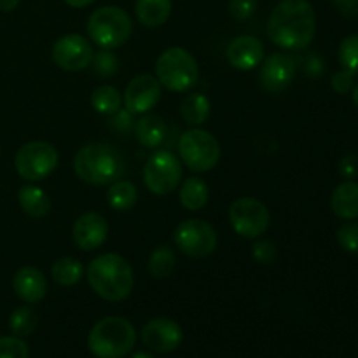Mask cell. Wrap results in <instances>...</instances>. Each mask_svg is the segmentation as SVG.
Listing matches in <instances>:
<instances>
[{
  "mask_svg": "<svg viewBox=\"0 0 358 358\" xmlns=\"http://www.w3.org/2000/svg\"><path fill=\"white\" fill-rule=\"evenodd\" d=\"M317 34V16L310 0H280L268 17V37L282 49H306Z\"/></svg>",
  "mask_w": 358,
  "mask_h": 358,
  "instance_id": "1",
  "label": "cell"
},
{
  "mask_svg": "<svg viewBox=\"0 0 358 358\" xmlns=\"http://www.w3.org/2000/svg\"><path fill=\"white\" fill-rule=\"evenodd\" d=\"M87 282L98 297L110 303L128 299L135 285L133 268L119 254H101L87 266Z\"/></svg>",
  "mask_w": 358,
  "mask_h": 358,
  "instance_id": "2",
  "label": "cell"
},
{
  "mask_svg": "<svg viewBox=\"0 0 358 358\" xmlns=\"http://www.w3.org/2000/svg\"><path fill=\"white\" fill-rule=\"evenodd\" d=\"M124 159L110 143H87L73 157V171L91 185H110L124 173Z\"/></svg>",
  "mask_w": 358,
  "mask_h": 358,
  "instance_id": "3",
  "label": "cell"
},
{
  "mask_svg": "<svg viewBox=\"0 0 358 358\" xmlns=\"http://www.w3.org/2000/svg\"><path fill=\"white\" fill-rule=\"evenodd\" d=\"M135 327L122 317L101 318L87 336L90 352L96 358H122L135 348Z\"/></svg>",
  "mask_w": 358,
  "mask_h": 358,
  "instance_id": "4",
  "label": "cell"
},
{
  "mask_svg": "<svg viewBox=\"0 0 358 358\" xmlns=\"http://www.w3.org/2000/svg\"><path fill=\"white\" fill-rule=\"evenodd\" d=\"M133 34V20L117 6H103L87 20V35L91 42L101 49H115L129 41Z\"/></svg>",
  "mask_w": 358,
  "mask_h": 358,
  "instance_id": "5",
  "label": "cell"
},
{
  "mask_svg": "<svg viewBox=\"0 0 358 358\" xmlns=\"http://www.w3.org/2000/svg\"><path fill=\"white\" fill-rule=\"evenodd\" d=\"M199 70L194 56L184 48H170L156 62V79L173 93L189 91L198 83Z\"/></svg>",
  "mask_w": 358,
  "mask_h": 358,
  "instance_id": "6",
  "label": "cell"
},
{
  "mask_svg": "<svg viewBox=\"0 0 358 358\" xmlns=\"http://www.w3.org/2000/svg\"><path fill=\"white\" fill-rule=\"evenodd\" d=\"M220 143L210 131L192 128L182 133L178 138V156L182 164L194 173H205L213 170L220 161Z\"/></svg>",
  "mask_w": 358,
  "mask_h": 358,
  "instance_id": "7",
  "label": "cell"
},
{
  "mask_svg": "<svg viewBox=\"0 0 358 358\" xmlns=\"http://www.w3.org/2000/svg\"><path fill=\"white\" fill-rule=\"evenodd\" d=\"M59 163L58 150L52 143L35 140L20 147L14 157L17 175L27 182H41L56 170Z\"/></svg>",
  "mask_w": 358,
  "mask_h": 358,
  "instance_id": "8",
  "label": "cell"
},
{
  "mask_svg": "<svg viewBox=\"0 0 358 358\" xmlns=\"http://www.w3.org/2000/svg\"><path fill=\"white\" fill-rule=\"evenodd\" d=\"M143 182L156 196L171 194L182 182V161L170 150H156L143 168Z\"/></svg>",
  "mask_w": 358,
  "mask_h": 358,
  "instance_id": "9",
  "label": "cell"
},
{
  "mask_svg": "<svg viewBox=\"0 0 358 358\" xmlns=\"http://www.w3.org/2000/svg\"><path fill=\"white\" fill-rule=\"evenodd\" d=\"M173 240L178 250L192 259L208 257L215 252L219 243L215 229L201 219H189L178 224Z\"/></svg>",
  "mask_w": 358,
  "mask_h": 358,
  "instance_id": "10",
  "label": "cell"
},
{
  "mask_svg": "<svg viewBox=\"0 0 358 358\" xmlns=\"http://www.w3.org/2000/svg\"><path fill=\"white\" fill-rule=\"evenodd\" d=\"M269 210L262 201L255 198H240L231 205L229 208V222L234 233L240 234L241 238H254L262 236L268 231Z\"/></svg>",
  "mask_w": 358,
  "mask_h": 358,
  "instance_id": "11",
  "label": "cell"
},
{
  "mask_svg": "<svg viewBox=\"0 0 358 358\" xmlns=\"http://www.w3.org/2000/svg\"><path fill=\"white\" fill-rule=\"evenodd\" d=\"M52 62L66 72H80L91 66L94 49L87 38L79 34H66L52 45Z\"/></svg>",
  "mask_w": 358,
  "mask_h": 358,
  "instance_id": "12",
  "label": "cell"
},
{
  "mask_svg": "<svg viewBox=\"0 0 358 358\" xmlns=\"http://www.w3.org/2000/svg\"><path fill=\"white\" fill-rule=\"evenodd\" d=\"M161 87L163 86L159 80L150 73L136 76L135 79L129 80L122 94L124 108L131 114H147L161 100Z\"/></svg>",
  "mask_w": 358,
  "mask_h": 358,
  "instance_id": "13",
  "label": "cell"
},
{
  "mask_svg": "<svg viewBox=\"0 0 358 358\" xmlns=\"http://www.w3.org/2000/svg\"><path fill=\"white\" fill-rule=\"evenodd\" d=\"M296 59L285 52H275L262 62L259 70V83L268 93H282L292 84L296 76Z\"/></svg>",
  "mask_w": 358,
  "mask_h": 358,
  "instance_id": "14",
  "label": "cell"
},
{
  "mask_svg": "<svg viewBox=\"0 0 358 358\" xmlns=\"http://www.w3.org/2000/svg\"><path fill=\"white\" fill-rule=\"evenodd\" d=\"M184 339L180 325L171 318H152L142 329V341L156 353H170L180 346Z\"/></svg>",
  "mask_w": 358,
  "mask_h": 358,
  "instance_id": "15",
  "label": "cell"
},
{
  "mask_svg": "<svg viewBox=\"0 0 358 358\" xmlns=\"http://www.w3.org/2000/svg\"><path fill=\"white\" fill-rule=\"evenodd\" d=\"M72 236L80 250L93 252L107 241L108 222L100 213L86 212L73 224Z\"/></svg>",
  "mask_w": 358,
  "mask_h": 358,
  "instance_id": "16",
  "label": "cell"
},
{
  "mask_svg": "<svg viewBox=\"0 0 358 358\" xmlns=\"http://www.w3.org/2000/svg\"><path fill=\"white\" fill-rule=\"evenodd\" d=\"M227 59L238 70H254L264 59V44L254 35H240L227 48Z\"/></svg>",
  "mask_w": 358,
  "mask_h": 358,
  "instance_id": "17",
  "label": "cell"
},
{
  "mask_svg": "<svg viewBox=\"0 0 358 358\" xmlns=\"http://www.w3.org/2000/svg\"><path fill=\"white\" fill-rule=\"evenodd\" d=\"M13 289L23 303L37 304L48 294V280L41 269L34 266H23L14 275Z\"/></svg>",
  "mask_w": 358,
  "mask_h": 358,
  "instance_id": "18",
  "label": "cell"
},
{
  "mask_svg": "<svg viewBox=\"0 0 358 358\" xmlns=\"http://www.w3.org/2000/svg\"><path fill=\"white\" fill-rule=\"evenodd\" d=\"M331 208L339 219L355 220L358 219V184L346 180L334 189L331 196Z\"/></svg>",
  "mask_w": 358,
  "mask_h": 358,
  "instance_id": "19",
  "label": "cell"
},
{
  "mask_svg": "<svg viewBox=\"0 0 358 358\" xmlns=\"http://www.w3.org/2000/svg\"><path fill=\"white\" fill-rule=\"evenodd\" d=\"M17 201L21 210L34 219H42L51 213V198L37 185H23L17 192Z\"/></svg>",
  "mask_w": 358,
  "mask_h": 358,
  "instance_id": "20",
  "label": "cell"
},
{
  "mask_svg": "<svg viewBox=\"0 0 358 358\" xmlns=\"http://www.w3.org/2000/svg\"><path fill=\"white\" fill-rule=\"evenodd\" d=\"M136 140L147 149H157L166 138V124L156 114H145L135 124Z\"/></svg>",
  "mask_w": 358,
  "mask_h": 358,
  "instance_id": "21",
  "label": "cell"
},
{
  "mask_svg": "<svg viewBox=\"0 0 358 358\" xmlns=\"http://www.w3.org/2000/svg\"><path fill=\"white\" fill-rule=\"evenodd\" d=\"M135 13L143 27L157 28L170 17L171 0H136Z\"/></svg>",
  "mask_w": 358,
  "mask_h": 358,
  "instance_id": "22",
  "label": "cell"
},
{
  "mask_svg": "<svg viewBox=\"0 0 358 358\" xmlns=\"http://www.w3.org/2000/svg\"><path fill=\"white\" fill-rule=\"evenodd\" d=\"M210 198V189L206 182L199 177H189L182 182L180 189H178V199L180 205L185 210L191 212H198L203 206H206Z\"/></svg>",
  "mask_w": 358,
  "mask_h": 358,
  "instance_id": "23",
  "label": "cell"
},
{
  "mask_svg": "<svg viewBox=\"0 0 358 358\" xmlns=\"http://www.w3.org/2000/svg\"><path fill=\"white\" fill-rule=\"evenodd\" d=\"M210 100L203 93H191L182 100L180 115L185 124L199 126L210 117Z\"/></svg>",
  "mask_w": 358,
  "mask_h": 358,
  "instance_id": "24",
  "label": "cell"
},
{
  "mask_svg": "<svg viewBox=\"0 0 358 358\" xmlns=\"http://www.w3.org/2000/svg\"><path fill=\"white\" fill-rule=\"evenodd\" d=\"M136 199H138V191L133 182L119 178V180L112 182L108 187L107 201L115 212H128L136 205Z\"/></svg>",
  "mask_w": 358,
  "mask_h": 358,
  "instance_id": "25",
  "label": "cell"
},
{
  "mask_svg": "<svg viewBox=\"0 0 358 358\" xmlns=\"http://www.w3.org/2000/svg\"><path fill=\"white\" fill-rule=\"evenodd\" d=\"M91 107L101 115L112 117L122 108V94L110 84H101L91 94Z\"/></svg>",
  "mask_w": 358,
  "mask_h": 358,
  "instance_id": "26",
  "label": "cell"
},
{
  "mask_svg": "<svg viewBox=\"0 0 358 358\" xmlns=\"http://www.w3.org/2000/svg\"><path fill=\"white\" fill-rule=\"evenodd\" d=\"M84 268L76 257H59L51 266V276L58 285L73 287L83 278Z\"/></svg>",
  "mask_w": 358,
  "mask_h": 358,
  "instance_id": "27",
  "label": "cell"
},
{
  "mask_svg": "<svg viewBox=\"0 0 358 358\" xmlns=\"http://www.w3.org/2000/svg\"><path fill=\"white\" fill-rule=\"evenodd\" d=\"M175 264H177V257L175 252L171 250L168 245H159L154 248L152 254L149 257V273L152 278L164 280L173 273Z\"/></svg>",
  "mask_w": 358,
  "mask_h": 358,
  "instance_id": "28",
  "label": "cell"
},
{
  "mask_svg": "<svg viewBox=\"0 0 358 358\" xmlns=\"http://www.w3.org/2000/svg\"><path fill=\"white\" fill-rule=\"evenodd\" d=\"M38 325V317L30 306H20L10 313L9 317V329L17 338L34 334Z\"/></svg>",
  "mask_w": 358,
  "mask_h": 358,
  "instance_id": "29",
  "label": "cell"
},
{
  "mask_svg": "<svg viewBox=\"0 0 358 358\" xmlns=\"http://www.w3.org/2000/svg\"><path fill=\"white\" fill-rule=\"evenodd\" d=\"M338 58L343 69L358 76V34L343 38L338 49Z\"/></svg>",
  "mask_w": 358,
  "mask_h": 358,
  "instance_id": "30",
  "label": "cell"
},
{
  "mask_svg": "<svg viewBox=\"0 0 358 358\" xmlns=\"http://www.w3.org/2000/svg\"><path fill=\"white\" fill-rule=\"evenodd\" d=\"M91 65H93V72L98 77H110L117 72L119 59L112 55L110 49H101V51L94 52Z\"/></svg>",
  "mask_w": 358,
  "mask_h": 358,
  "instance_id": "31",
  "label": "cell"
},
{
  "mask_svg": "<svg viewBox=\"0 0 358 358\" xmlns=\"http://www.w3.org/2000/svg\"><path fill=\"white\" fill-rule=\"evenodd\" d=\"M0 358H28V346L17 336L0 338Z\"/></svg>",
  "mask_w": 358,
  "mask_h": 358,
  "instance_id": "32",
  "label": "cell"
},
{
  "mask_svg": "<svg viewBox=\"0 0 358 358\" xmlns=\"http://www.w3.org/2000/svg\"><path fill=\"white\" fill-rule=\"evenodd\" d=\"M338 241L343 250L358 255V222L350 220V222L343 224L338 231Z\"/></svg>",
  "mask_w": 358,
  "mask_h": 358,
  "instance_id": "33",
  "label": "cell"
},
{
  "mask_svg": "<svg viewBox=\"0 0 358 358\" xmlns=\"http://www.w3.org/2000/svg\"><path fill=\"white\" fill-rule=\"evenodd\" d=\"M252 255L259 264H273L276 255H278V250H276V245L273 241L259 240L252 247Z\"/></svg>",
  "mask_w": 358,
  "mask_h": 358,
  "instance_id": "34",
  "label": "cell"
},
{
  "mask_svg": "<svg viewBox=\"0 0 358 358\" xmlns=\"http://www.w3.org/2000/svg\"><path fill=\"white\" fill-rule=\"evenodd\" d=\"M257 0H229V13L234 20H248L257 10Z\"/></svg>",
  "mask_w": 358,
  "mask_h": 358,
  "instance_id": "35",
  "label": "cell"
},
{
  "mask_svg": "<svg viewBox=\"0 0 358 358\" xmlns=\"http://www.w3.org/2000/svg\"><path fill=\"white\" fill-rule=\"evenodd\" d=\"M332 90L336 91L338 94H346L353 90V73L348 72V70H339L332 76L331 80Z\"/></svg>",
  "mask_w": 358,
  "mask_h": 358,
  "instance_id": "36",
  "label": "cell"
},
{
  "mask_svg": "<svg viewBox=\"0 0 358 358\" xmlns=\"http://www.w3.org/2000/svg\"><path fill=\"white\" fill-rule=\"evenodd\" d=\"M339 173L343 175L348 180H353V178L358 177V156L355 154H348V156L343 157L339 161Z\"/></svg>",
  "mask_w": 358,
  "mask_h": 358,
  "instance_id": "37",
  "label": "cell"
},
{
  "mask_svg": "<svg viewBox=\"0 0 358 358\" xmlns=\"http://www.w3.org/2000/svg\"><path fill=\"white\" fill-rule=\"evenodd\" d=\"M131 112H128L126 108H121V110L117 112V114L112 115V122L110 126L114 129H117V131H128V128H131Z\"/></svg>",
  "mask_w": 358,
  "mask_h": 358,
  "instance_id": "38",
  "label": "cell"
},
{
  "mask_svg": "<svg viewBox=\"0 0 358 358\" xmlns=\"http://www.w3.org/2000/svg\"><path fill=\"white\" fill-rule=\"evenodd\" d=\"M336 9L346 17H357L358 16V0H332Z\"/></svg>",
  "mask_w": 358,
  "mask_h": 358,
  "instance_id": "39",
  "label": "cell"
},
{
  "mask_svg": "<svg viewBox=\"0 0 358 358\" xmlns=\"http://www.w3.org/2000/svg\"><path fill=\"white\" fill-rule=\"evenodd\" d=\"M20 6V0H0V13H10Z\"/></svg>",
  "mask_w": 358,
  "mask_h": 358,
  "instance_id": "40",
  "label": "cell"
},
{
  "mask_svg": "<svg viewBox=\"0 0 358 358\" xmlns=\"http://www.w3.org/2000/svg\"><path fill=\"white\" fill-rule=\"evenodd\" d=\"M63 2H65L66 6H70V7H76V9H83V7L91 6L94 0H63Z\"/></svg>",
  "mask_w": 358,
  "mask_h": 358,
  "instance_id": "41",
  "label": "cell"
},
{
  "mask_svg": "<svg viewBox=\"0 0 358 358\" xmlns=\"http://www.w3.org/2000/svg\"><path fill=\"white\" fill-rule=\"evenodd\" d=\"M131 358H156V357L150 355V353H147V352H136Z\"/></svg>",
  "mask_w": 358,
  "mask_h": 358,
  "instance_id": "42",
  "label": "cell"
},
{
  "mask_svg": "<svg viewBox=\"0 0 358 358\" xmlns=\"http://www.w3.org/2000/svg\"><path fill=\"white\" fill-rule=\"evenodd\" d=\"M352 98H353V103H355L357 107H358V84H357V86H353V90H352Z\"/></svg>",
  "mask_w": 358,
  "mask_h": 358,
  "instance_id": "43",
  "label": "cell"
}]
</instances>
